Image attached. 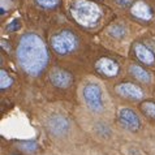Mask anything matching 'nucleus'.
Returning a JSON list of instances; mask_svg holds the SVG:
<instances>
[{
	"mask_svg": "<svg viewBox=\"0 0 155 155\" xmlns=\"http://www.w3.org/2000/svg\"><path fill=\"white\" fill-rule=\"evenodd\" d=\"M20 21L18 20H13L12 22L9 24V26H8V30H12V31H17V30L20 29Z\"/></svg>",
	"mask_w": 155,
	"mask_h": 155,
	"instance_id": "18",
	"label": "nucleus"
},
{
	"mask_svg": "<svg viewBox=\"0 0 155 155\" xmlns=\"http://www.w3.org/2000/svg\"><path fill=\"white\" fill-rule=\"evenodd\" d=\"M69 11L73 18L85 28H94L103 15L101 8L89 0H74Z\"/></svg>",
	"mask_w": 155,
	"mask_h": 155,
	"instance_id": "2",
	"label": "nucleus"
},
{
	"mask_svg": "<svg viewBox=\"0 0 155 155\" xmlns=\"http://www.w3.org/2000/svg\"><path fill=\"white\" fill-rule=\"evenodd\" d=\"M132 15L140 20L149 21V20H151V17H153V11L145 2L138 0V2H136L132 5Z\"/></svg>",
	"mask_w": 155,
	"mask_h": 155,
	"instance_id": "11",
	"label": "nucleus"
},
{
	"mask_svg": "<svg viewBox=\"0 0 155 155\" xmlns=\"http://www.w3.org/2000/svg\"><path fill=\"white\" fill-rule=\"evenodd\" d=\"M12 84H13V78L4 69H2V72H0V89L5 90L8 87H11Z\"/></svg>",
	"mask_w": 155,
	"mask_h": 155,
	"instance_id": "15",
	"label": "nucleus"
},
{
	"mask_svg": "<svg viewBox=\"0 0 155 155\" xmlns=\"http://www.w3.org/2000/svg\"><path fill=\"white\" fill-rule=\"evenodd\" d=\"M116 93L123 98L130 99V101H141L143 98V91L137 85L132 82H124L116 86Z\"/></svg>",
	"mask_w": 155,
	"mask_h": 155,
	"instance_id": "7",
	"label": "nucleus"
},
{
	"mask_svg": "<svg viewBox=\"0 0 155 155\" xmlns=\"http://www.w3.org/2000/svg\"><path fill=\"white\" fill-rule=\"evenodd\" d=\"M129 72H130V74L137 78L140 81V82H143V84H150L151 82V76H150V73L147 71H145L142 67L140 65H130L129 67Z\"/></svg>",
	"mask_w": 155,
	"mask_h": 155,
	"instance_id": "12",
	"label": "nucleus"
},
{
	"mask_svg": "<svg viewBox=\"0 0 155 155\" xmlns=\"http://www.w3.org/2000/svg\"><path fill=\"white\" fill-rule=\"evenodd\" d=\"M97 71L102 74H104L107 77H115L119 73V65L117 63L112 59L108 58H102L97 61Z\"/></svg>",
	"mask_w": 155,
	"mask_h": 155,
	"instance_id": "9",
	"label": "nucleus"
},
{
	"mask_svg": "<svg viewBox=\"0 0 155 155\" xmlns=\"http://www.w3.org/2000/svg\"><path fill=\"white\" fill-rule=\"evenodd\" d=\"M82 98L86 107L95 114H101L104 110L103 90L98 84H86L82 89Z\"/></svg>",
	"mask_w": 155,
	"mask_h": 155,
	"instance_id": "3",
	"label": "nucleus"
},
{
	"mask_svg": "<svg viewBox=\"0 0 155 155\" xmlns=\"http://www.w3.org/2000/svg\"><path fill=\"white\" fill-rule=\"evenodd\" d=\"M117 117L120 124L129 132H138L141 129V120L138 115L130 108H120Z\"/></svg>",
	"mask_w": 155,
	"mask_h": 155,
	"instance_id": "6",
	"label": "nucleus"
},
{
	"mask_svg": "<svg viewBox=\"0 0 155 155\" xmlns=\"http://www.w3.org/2000/svg\"><path fill=\"white\" fill-rule=\"evenodd\" d=\"M116 3L123 8H127L129 5H132V0H116Z\"/></svg>",
	"mask_w": 155,
	"mask_h": 155,
	"instance_id": "19",
	"label": "nucleus"
},
{
	"mask_svg": "<svg viewBox=\"0 0 155 155\" xmlns=\"http://www.w3.org/2000/svg\"><path fill=\"white\" fill-rule=\"evenodd\" d=\"M50 81L52 82L54 86L60 89H67L73 84V77L69 72L63 71V69H55L51 72Z\"/></svg>",
	"mask_w": 155,
	"mask_h": 155,
	"instance_id": "8",
	"label": "nucleus"
},
{
	"mask_svg": "<svg viewBox=\"0 0 155 155\" xmlns=\"http://www.w3.org/2000/svg\"><path fill=\"white\" fill-rule=\"evenodd\" d=\"M47 130H48L54 137H67L71 132V123L65 116L63 115H51L47 119Z\"/></svg>",
	"mask_w": 155,
	"mask_h": 155,
	"instance_id": "5",
	"label": "nucleus"
},
{
	"mask_svg": "<svg viewBox=\"0 0 155 155\" xmlns=\"http://www.w3.org/2000/svg\"><path fill=\"white\" fill-rule=\"evenodd\" d=\"M108 34L111 37L116 38V39H121V38L127 35V29L124 28L123 25H114V26L110 28Z\"/></svg>",
	"mask_w": 155,
	"mask_h": 155,
	"instance_id": "14",
	"label": "nucleus"
},
{
	"mask_svg": "<svg viewBox=\"0 0 155 155\" xmlns=\"http://www.w3.org/2000/svg\"><path fill=\"white\" fill-rule=\"evenodd\" d=\"M35 3L43 8H55L59 5L60 0H35Z\"/></svg>",
	"mask_w": 155,
	"mask_h": 155,
	"instance_id": "17",
	"label": "nucleus"
},
{
	"mask_svg": "<svg viewBox=\"0 0 155 155\" xmlns=\"http://www.w3.org/2000/svg\"><path fill=\"white\" fill-rule=\"evenodd\" d=\"M133 50H134L137 59H138L141 63L146 64V65H153L155 63V55L153 54V51L150 50L147 46L143 45V43H136L134 47H133Z\"/></svg>",
	"mask_w": 155,
	"mask_h": 155,
	"instance_id": "10",
	"label": "nucleus"
},
{
	"mask_svg": "<svg viewBox=\"0 0 155 155\" xmlns=\"http://www.w3.org/2000/svg\"><path fill=\"white\" fill-rule=\"evenodd\" d=\"M18 149L22 150V151H25V153L33 154V153H35L37 150L39 149V145H38L35 141H25V142H20Z\"/></svg>",
	"mask_w": 155,
	"mask_h": 155,
	"instance_id": "13",
	"label": "nucleus"
},
{
	"mask_svg": "<svg viewBox=\"0 0 155 155\" xmlns=\"http://www.w3.org/2000/svg\"><path fill=\"white\" fill-rule=\"evenodd\" d=\"M141 110L147 117L155 120V103L154 102H145L141 106Z\"/></svg>",
	"mask_w": 155,
	"mask_h": 155,
	"instance_id": "16",
	"label": "nucleus"
},
{
	"mask_svg": "<svg viewBox=\"0 0 155 155\" xmlns=\"http://www.w3.org/2000/svg\"><path fill=\"white\" fill-rule=\"evenodd\" d=\"M77 43L78 41H77L76 35L68 30L60 31L51 38V46L55 52L59 55H68L73 52L77 47Z\"/></svg>",
	"mask_w": 155,
	"mask_h": 155,
	"instance_id": "4",
	"label": "nucleus"
},
{
	"mask_svg": "<svg viewBox=\"0 0 155 155\" xmlns=\"http://www.w3.org/2000/svg\"><path fill=\"white\" fill-rule=\"evenodd\" d=\"M17 59L21 68L30 76H39L48 64V51L46 43L35 33L21 37L17 47Z\"/></svg>",
	"mask_w": 155,
	"mask_h": 155,
	"instance_id": "1",
	"label": "nucleus"
}]
</instances>
